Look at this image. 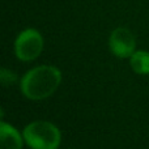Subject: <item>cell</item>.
<instances>
[{
	"mask_svg": "<svg viewBox=\"0 0 149 149\" xmlns=\"http://www.w3.org/2000/svg\"><path fill=\"white\" fill-rule=\"evenodd\" d=\"M22 136L26 145L31 149H58L62 141L59 128L47 120L29 123L24 128Z\"/></svg>",
	"mask_w": 149,
	"mask_h": 149,
	"instance_id": "7a4b0ae2",
	"label": "cell"
},
{
	"mask_svg": "<svg viewBox=\"0 0 149 149\" xmlns=\"http://www.w3.org/2000/svg\"><path fill=\"white\" fill-rule=\"evenodd\" d=\"M130 64L134 72L139 74L149 73V52L144 50H137L130 58Z\"/></svg>",
	"mask_w": 149,
	"mask_h": 149,
	"instance_id": "8992f818",
	"label": "cell"
},
{
	"mask_svg": "<svg viewBox=\"0 0 149 149\" xmlns=\"http://www.w3.org/2000/svg\"><path fill=\"white\" fill-rule=\"evenodd\" d=\"M43 51V37L36 29H25L17 36L15 42L16 56L22 62L37 59Z\"/></svg>",
	"mask_w": 149,
	"mask_h": 149,
	"instance_id": "3957f363",
	"label": "cell"
},
{
	"mask_svg": "<svg viewBox=\"0 0 149 149\" xmlns=\"http://www.w3.org/2000/svg\"><path fill=\"white\" fill-rule=\"evenodd\" d=\"M0 81L4 86L7 85H10V84H15L17 81V76L16 73H13L12 71L7 70V68H1V72H0Z\"/></svg>",
	"mask_w": 149,
	"mask_h": 149,
	"instance_id": "52a82bcc",
	"label": "cell"
},
{
	"mask_svg": "<svg viewBox=\"0 0 149 149\" xmlns=\"http://www.w3.org/2000/svg\"><path fill=\"white\" fill-rule=\"evenodd\" d=\"M24 136L13 126L1 122L0 124V149H22Z\"/></svg>",
	"mask_w": 149,
	"mask_h": 149,
	"instance_id": "5b68a950",
	"label": "cell"
},
{
	"mask_svg": "<svg viewBox=\"0 0 149 149\" xmlns=\"http://www.w3.org/2000/svg\"><path fill=\"white\" fill-rule=\"evenodd\" d=\"M109 47L116 58H131V55L136 51V38L130 29L120 26L111 31L109 38Z\"/></svg>",
	"mask_w": 149,
	"mask_h": 149,
	"instance_id": "277c9868",
	"label": "cell"
},
{
	"mask_svg": "<svg viewBox=\"0 0 149 149\" xmlns=\"http://www.w3.org/2000/svg\"><path fill=\"white\" fill-rule=\"evenodd\" d=\"M62 82V72L54 65H38L22 76L20 88L31 101H42L52 95Z\"/></svg>",
	"mask_w": 149,
	"mask_h": 149,
	"instance_id": "6da1fadb",
	"label": "cell"
}]
</instances>
